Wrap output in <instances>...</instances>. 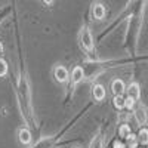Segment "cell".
<instances>
[{
  "label": "cell",
  "mask_w": 148,
  "mask_h": 148,
  "mask_svg": "<svg viewBox=\"0 0 148 148\" xmlns=\"http://www.w3.org/2000/svg\"><path fill=\"white\" fill-rule=\"evenodd\" d=\"M82 43H83V46L88 49V51H90V49L93 47V40H92V36H90L88 28H84L83 33H82Z\"/></svg>",
  "instance_id": "cell-1"
},
{
  "label": "cell",
  "mask_w": 148,
  "mask_h": 148,
  "mask_svg": "<svg viewBox=\"0 0 148 148\" xmlns=\"http://www.w3.org/2000/svg\"><path fill=\"white\" fill-rule=\"evenodd\" d=\"M55 79H56V82H59V83H64L67 79H68V71H67V68H64V67H56L55 68Z\"/></svg>",
  "instance_id": "cell-2"
},
{
  "label": "cell",
  "mask_w": 148,
  "mask_h": 148,
  "mask_svg": "<svg viewBox=\"0 0 148 148\" xmlns=\"http://www.w3.org/2000/svg\"><path fill=\"white\" fill-rule=\"evenodd\" d=\"M92 93H93V98H95L96 101H102L104 98H105V89H104V86L102 84H95Z\"/></svg>",
  "instance_id": "cell-3"
},
{
  "label": "cell",
  "mask_w": 148,
  "mask_h": 148,
  "mask_svg": "<svg viewBox=\"0 0 148 148\" xmlns=\"http://www.w3.org/2000/svg\"><path fill=\"white\" fill-rule=\"evenodd\" d=\"M111 90H113V93L116 96H120L123 92H125V83H123L121 80H114L113 84H111Z\"/></svg>",
  "instance_id": "cell-4"
},
{
  "label": "cell",
  "mask_w": 148,
  "mask_h": 148,
  "mask_svg": "<svg viewBox=\"0 0 148 148\" xmlns=\"http://www.w3.org/2000/svg\"><path fill=\"white\" fill-rule=\"evenodd\" d=\"M92 14H93V18L95 19H102L105 16V8L102 5H93V9H92Z\"/></svg>",
  "instance_id": "cell-5"
},
{
  "label": "cell",
  "mask_w": 148,
  "mask_h": 148,
  "mask_svg": "<svg viewBox=\"0 0 148 148\" xmlns=\"http://www.w3.org/2000/svg\"><path fill=\"white\" fill-rule=\"evenodd\" d=\"M19 141H21V144H24V145L30 144V141H31V133H30L28 129H21V130H19Z\"/></svg>",
  "instance_id": "cell-6"
},
{
  "label": "cell",
  "mask_w": 148,
  "mask_h": 148,
  "mask_svg": "<svg viewBox=\"0 0 148 148\" xmlns=\"http://www.w3.org/2000/svg\"><path fill=\"white\" fill-rule=\"evenodd\" d=\"M83 76H84V71H83V68H82V67H76V68L73 70L71 79H73V82H74V83H79V82L83 79Z\"/></svg>",
  "instance_id": "cell-7"
},
{
  "label": "cell",
  "mask_w": 148,
  "mask_h": 148,
  "mask_svg": "<svg viewBox=\"0 0 148 148\" xmlns=\"http://www.w3.org/2000/svg\"><path fill=\"white\" fill-rule=\"evenodd\" d=\"M127 93H129V96L130 98H133L135 101L139 98V86L136 84V83H132L130 86H129V89H127Z\"/></svg>",
  "instance_id": "cell-8"
},
{
  "label": "cell",
  "mask_w": 148,
  "mask_h": 148,
  "mask_svg": "<svg viewBox=\"0 0 148 148\" xmlns=\"http://www.w3.org/2000/svg\"><path fill=\"white\" fill-rule=\"evenodd\" d=\"M135 117H136V121L139 123V125H145L147 123V113H145V110H142V108L135 111Z\"/></svg>",
  "instance_id": "cell-9"
},
{
  "label": "cell",
  "mask_w": 148,
  "mask_h": 148,
  "mask_svg": "<svg viewBox=\"0 0 148 148\" xmlns=\"http://www.w3.org/2000/svg\"><path fill=\"white\" fill-rule=\"evenodd\" d=\"M138 138H139V142L142 145H147L148 144V129H141L138 133Z\"/></svg>",
  "instance_id": "cell-10"
},
{
  "label": "cell",
  "mask_w": 148,
  "mask_h": 148,
  "mask_svg": "<svg viewBox=\"0 0 148 148\" xmlns=\"http://www.w3.org/2000/svg\"><path fill=\"white\" fill-rule=\"evenodd\" d=\"M119 132H120V136L126 138V139H127V138L130 136V135H132V132H130V127H129L127 125H123V126L120 127V130H119Z\"/></svg>",
  "instance_id": "cell-11"
},
{
  "label": "cell",
  "mask_w": 148,
  "mask_h": 148,
  "mask_svg": "<svg viewBox=\"0 0 148 148\" xmlns=\"http://www.w3.org/2000/svg\"><path fill=\"white\" fill-rule=\"evenodd\" d=\"M125 101H126V98H123L121 95L120 96H114V107L116 108H123V107H125Z\"/></svg>",
  "instance_id": "cell-12"
},
{
  "label": "cell",
  "mask_w": 148,
  "mask_h": 148,
  "mask_svg": "<svg viewBox=\"0 0 148 148\" xmlns=\"http://www.w3.org/2000/svg\"><path fill=\"white\" fill-rule=\"evenodd\" d=\"M136 145H138L136 136H135V135H130V136L127 138V147L129 148H136Z\"/></svg>",
  "instance_id": "cell-13"
},
{
  "label": "cell",
  "mask_w": 148,
  "mask_h": 148,
  "mask_svg": "<svg viewBox=\"0 0 148 148\" xmlns=\"http://www.w3.org/2000/svg\"><path fill=\"white\" fill-rule=\"evenodd\" d=\"M6 73H8V64L3 59H0V76H5Z\"/></svg>",
  "instance_id": "cell-14"
},
{
  "label": "cell",
  "mask_w": 148,
  "mask_h": 148,
  "mask_svg": "<svg viewBox=\"0 0 148 148\" xmlns=\"http://www.w3.org/2000/svg\"><path fill=\"white\" fill-rule=\"evenodd\" d=\"M125 107H126V108H129V110H132V108L135 107V99H133V98H130V96H127V98H126V101H125Z\"/></svg>",
  "instance_id": "cell-15"
},
{
  "label": "cell",
  "mask_w": 148,
  "mask_h": 148,
  "mask_svg": "<svg viewBox=\"0 0 148 148\" xmlns=\"http://www.w3.org/2000/svg\"><path fill=\"white\" fill-rule=\"evenodd\" d=\"M92 148H101V141H99V139H96V141L92 144Z\"/></svg>",
  "instance_id": "cell-16"
},
{
  "label": "cell",
  "mask_w": 148,
  "mask_h": 148,
  "mask_svg": "<svg viewBox=\"0 0 148 148\" xmlns=\"http://www.w3.org/2000/svg\"><path fill=\"white\" fill-rule=\"evenodd\" d=\"M114 148H125V145H123L121 142H119V141H116L114 142Z\"/></svg>",
  "instance_id": "cell-17"
},
{
  "label": "cell",
  "mask_w": 148,
  "mask_h": 148,
  "mask_svg": "<svg viewBox=\"0 0 148 148\" xmlns=\"http://www.w3.org/2000/svg\"><path fill=\"white\" fill-rule=\"evenodd\" d=\"M2 49H3V46H2V45H0V52H2Z\"/></svg>",
  "instance_id": "cell-18"
}]
</instances>
